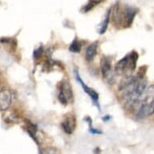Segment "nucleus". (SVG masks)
Wrapping results in <instances>:
<instances>
[{"label":"nucleus","mask_w":154,"mask_h":154,"mask_svg":"<svg viewBox=\"0 0 154 154\" xmlns=\"http://www.w3.org/2000/svg\"><path fill=\"white\" fill-rule=\"evenodd\" d=\"M100 68L104 79H109L111 76V61L106 57H103L100 61Z\"/></svg>","instance_id":"6"},{"label":"nucleus","mask_w":154,"mask_h":154,"mask_svg":"<svg viewBox=\"0 0 154 154\" xmlns=\"http://www.w3.org/2000/svg\"><path fill=\"white\" fill-rule=\"evenodd\" d=\"M77 126L75 116L72 114H68L65 116V119L61 123V128L66 133L71 135L73 133Z\"/></svg>","instance_id":"4"},{"label":"nucleus","mask_w":154,"mask_h":154,"mask_svg":"<svg viewBox=\"0 0 154 154\" xmlns=\"http://www.w3.org/2000/svg\"><path fill=\"white\" fill-rule=\"evenodd\" d=\"M58 100L62 105H64V106H66V105L68 104V100L66 99V98L65 97V95H64L63 94L61 93V92H60L58 94Z\"/></svg>","instance_id":"18"},{"label":"nucleus","mask_w":154,"mask_h":154,"mask_svg":"<svg viewBox=\"0 0 154 154\" xmlns=\"http://www.w3.org/2000/svg\"><path fill=\"white\" fill-rule=\"evenodd\" d=\"M12 103V93L11 90L3 87L0 90V111H8Z\"/></svg>","instance_id":"2"},{"label":"nucleus","mask_w":154,"mask_h":154,"mask_svg":"<svg viewBox=\"0 0 154 154\" xmlns=\"http://www.w3.org/2000/svg\"><path fill=\"white\" fill-rule=\"evenodd\" d=\"M74 73H75L76 79H77V80H78L80 83H81V86H82L84 91H85V92H86V93L90 96V97H91V99H92V100H93L94 103H96V102L99 100V94L97 93L94 89L89 87V86H87L86 84L84 83L83 81L82 80L81 77H80V75H79V71L75 70L74 71Z\"/></svg>","instance_id":"5"},{"label":"nucleus","mask_w":154,"mask_h":154,"mask_svg":"<svg viewBox=\"0 0 154 154\" xmlns=\"http://www.w3.org/2000/svg\"><path fill=\"white\" fill-rule=\"evenodd\" d=\"M39 152L40 154H61V151L55 147H47L41 149Z\"/></svg>","instance_id":"11"},{"label":"nucleus","mask_w":154,"mask_h":154,"mask_svg":"<svg viewBox=\"0 0 154 154\" xmlns=\"http://www.w3.org/2000/svg\"><path fill=\"white\" fill-rule=\"evenodd\" d=\"M4 119H5V121L7 122V123L13 124V123H16V122L18 121L19 118H18V116L15 113V112L11 111V112H9V113L7 115V116H6Z\"/></svg>","instance_id":"14"},{"label":"nucleus","mask_w":154,"mask_h":154,"mask_svg":"<svg viewBox=\"0 0 154 154\" xmlns=\"http://www.w3.org/2000/svg\"><path fill=\"white\" fill-rule=\"evenodd\" d=\"M86 121H88L89 124V131L91 132V134H94V135H101L103 134V131L99 130V129H96L94 128H93L92 126V120L91 119L90 117H87L86 119Z\"/></svg>","instance_id":"16"},{"label":"nucleus","mask_w":154,"mask_h":154,"mask_svg":"<svg viewBox=\"0 0 154 154\" xmlns=\"http://www.w3.org/2000/svg\"><path fill=\"white\" fill-rule=\"evenodd\" d=\"M60 92L63 94L68 102L73 101V91H72V87L68 81H63L61 82L60 85Z\"/></svg>","instance_id":"7"},{"label":"nucleus","mask_w":154,"mask_h":154,"mask_svg":"<svg viewBox=\"0 0 154 154\" xmlns=\"http://www.w3.org/2000/svg\"><path fill=\"white\" fill-rule=\"evenodd\" d=\"M154 111V102L153 100L149 102L142 103L141 105L137 110L136 116L138 119H144L147 117L150 116L153 114Z\"/></svg>","instance_id":"3"},{"label":"nucleus","mask_w":154,"mask_h":154,"mask_svg":"<svg viewBox=\"0 0 154 154\" xmlns=\"http://www.w3.org/2000/svg\"><path fill=\"white\" fill-rule=\"evenodd\" d=\"M110 15H111V9H109L108 11L106 12V18H105L103 23L102 24L100 30H99V33H100V34H103V33H105V32H106V29H107L108 24L109 23H110Z\"/></svg>","instance_id":"13"},{"label":"nucleus","mask_w":154,"mask_h":154,"mask_svg":"<svg viewBox=\"0 0 154 154\" xmlns=\"http://www.w3.org/2000/svg\"><path fill=\"white\" fill-rule=\"evenodd\" d=\"M43 52L44 50L42 47H40V48H38L37 49H35V50L33 52V57H34V58L35 59L40 58V57H41V55H42Z\"/></svg>","instance_id":"17"},{"label":"nucleus","mask_w":154,"mask_h":154,"mask_svg":"<svg viewBox=\"0 0 154 154\" xmlns=\"http://www.w3.org/2000/svg\"><path fill=\"white\" fill-rule=\"evenodd\" d=\"M137 15V10L129 6H124L121 8L119 3L115 7L112 14L114 23L116 25H121L123 27L128 28L131 25L135 16Z\"/></svg>","instance_id":"1"},{"label":"nucleus","mask_w":154,"mask_h":154,"mask_svg":"<svg viewBox=\"0 0 154 154\" xmlns=\"http://www.w3.org/2000/svg\"><path fill=\"white\" fill-rule=\"evenodd\" d=\"M99 3H100V2H98V1H95V0H91V1L82 8V11L84 13L88 12V11H90L91 9H93L96 5H98Z\"/></svg>","instance_id":"15"},{"label":"nucleus","mask_w":154,"mask_h":154,"mask_svg":"<svg viewBox=\"0 0 154 154\" xmlns=\"http://www.w3.org/2000/svg\"><path fill=\"white\" fill-rule=\"evenodd\" d=\"M97 52H98V43L94 42L92 43L91 45L86 48V61H91L93 60L95 56L97 55Z\"/></svg>","instance_id":"9"},{"label":"nucleus","mask_w":154,"mask_h":154,"mask_svg":"<svg viewBox=\"0 0 154 154\" xmlns=\"http://www.w3.org/2000/svg\"><path fill=\"white\" fill-rule=\"evenodd\" d=\"M69 49V51H70L71 53H80V51H81L82 49L81 43H80L77 39H75V40L71 43Z\"/></svg>","instance_id":"12"},{"label":"nucleus","mask_w":154,"mask_h":154,"mask_svg":"<svg viewBox=\"0 0 154 154\" xmlns=\"http://www.w3.org/2000/svg\"><path fill=\"white\" fill-rule=\"evenodd\" d=\"M138 60V53L135 51H132L130 54H128V61H129V69L135 70L137 62Z\"/></svg>","instance_id":"10"},{"label":"nucleus","mask_w":154,"mask_h":154,"mask_svg":"<svg viewBox=\"0 0 154 154\" xmlns=\"http://www.w3.org/2000/svg\"><path fill=\"white\" fill-rule=\"evenodd\" d=\"M129 69V61H128V55L124 57L120 61H119L116 64L115 66V72L118 75H121L125 71Z\"/></svg>","instance_id":"8"},{"label":"nucleus","mask_w":154,"mask_h":154,"mask_svg":"<svg viewBox=\"0 0 154 154\" xmlns=\"http://www.w3.org/2000/svg\"><path fill=\"white\" fill-rule=\"evenodd\" d=\"M95 1H98V2H100L101 0H95Z\"/></svg>","instance_id":"19"}]
</instances>
